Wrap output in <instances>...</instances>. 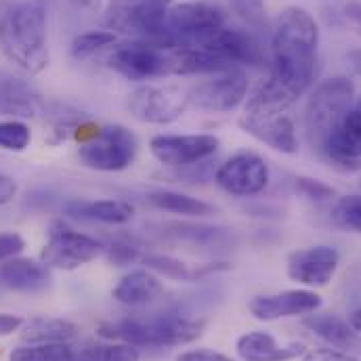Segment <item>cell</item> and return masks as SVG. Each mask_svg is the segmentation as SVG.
I'll use <instances>...</instances> for the list:
<instances>
[{
    "instance_id": "52a82bcc",
    "label": "cell",
    "mask_w": 361,
    "mask_h": 361,
    "mask_svg": "<svg viewBox=\"0 0 361 361\" xmlns=\"http://www.w3.org/2000/svg\"><path fill=\"white\" fill-rule=\"evenodd\" d=\"M171 47L152 40H128L107 57V66L126 80L143 82L171 76Z\"/></svg>"
},
{
    "instance_id": "ab89813d",
    "label": "cell",
    "mask_w": 361,
    "mask_h": 361,
    "mask_svg": "<svg viewBox=\"0 0 361 361\" xmlns=\"http://www.w3.org/2000/svg\"><path fill=\"white\" fill-rule=\"evenodd\" d=\"M21 326H23V319L19 315L0 313V336H8V334L17 332Z\"/></svg>"
},
{
    "instance_id": "7402d4cb",
    "label": "cell",
    "mask_w": 361,
    "mask_h": 361,
    "mask_svg": "<svg viewBox=\"0 0 361 361\" xmlns=\"http://www.w3.org/2000/svg\"><path fill=\"white\" fill-rule=\"evenodd\" d=\"M164 294L162 281L147 269L130 271L114 288V298L126 307H145L156 302Z\"/></svg>"
},
{
    "instance_id": "ee69618b",
    "label": "cell",
    "mask_w": 361,
    "mask_h": 361,
    "mask_svg": "<svg viewBox=\"0 0 361 361\" xmlns=\"http://www.w3.org/2000/svg\"><path fill=\"white\" fill-rule=\"evenodd\" d=\"M347 322H349V326H351L355 332H360L361 334V307L360 309H355V311L349 315V319H347Z\"/></svg>"
},
{
    "instance_id": "d6a6232c",
    "label": "cell",
    "mask_w": 361,
    "mask_h": 361,
    "mask_svg": "<svg viewBox=\"0 0 361 361\" xmlns=\"http://www.w3.org/2000/svg\"><path fill=\"white\" fill-rule=\"evenodd\" d=\"M32 141V130L21 120L0 122V147L6 152H23Z\"/></svg>"
},
{
    "instance_id": "8d00e7d4",
    "label": "cell",
    "mask_w": 361,
    "mask_h": 361,
    "mask_svg": "<svg viewBox=\"0 0 361 361\" xmlns=\"http://www.w3.org/2000/svg\"><path fill=\"white\" fill-rule=\"evenodd\" d=\"M23 248H25V242L19 233H15V231L0 233V261L15 259Z\"/></svg>"
},
{
    "instance_id": "ba28073f",
    "label": "cell",
    "mask_w": 361,
    "mask_h": 361,
    "mask_svg": "<svg viewBox=\"0 0 361 361\" xmlns=\"http://www.w3.org/2000/svg\"><path fill=\"white\" fill-rule=\"evenodd\" d=\"M189 107V90L179 85H141L128 97V111L143 124H173Z\"/></svg>"
},
{
    "instance_id": "5bb4252c",
    "label": "cell",
    "mask_w": 361,
    "mask_h": 361,
    "mask_svg": "<svg viewBox=\"0 0 361 361\" xmlns=\"http://www.w3.org/2000/svg\"><path fill=\"white\" fill-rule=\"evenodd\" d=\"M193 47L206 49L219 59H223L231 68L242 66H261L263 63V51L257 38L250 32H244L240 27H219L216 32L208 34L206 38L193 42Z\"/></svg>"
},
{
    "instance_id": "d590c367",
    "label": "cell",
    "mask_w": 361,
    "mask_h": 361,
    "mask_svg": "<svg viewBox=\"0 0 361 361\" xmlns=\"http://www.w3.org/2000/svg\"><path fill=\"white\" fill-rule=\"evenodd\" d=\"M107 261L118 265V267H124V265H130L135 261H141V252L135 244H128V242H114L107 252H105Z\"/></svg>"
},
{
    "instance_id": "44dd1931",
    "label": "cell",
    "mask_w": 361,
    "mask_h": 361,
    "mask_svg": "<svg viewBox=\"0 0 361 361\" xmlns=\"http://www.w3.org/2000/svg\"><path fill=\"white\" fill-rule=\"evenodd\" d=\"M66 212L74 219L124 225L135 216V206L124 200H72L66 204Z\"/></svg>"
},
{
    "instance_id": "4316f807",
    "label": "cell",
    "mask_w": 361,
    "mask_h": 361,
    "mask_svg": "<svg viewBox=\"0 0 361 361\" xmlns=\"http://www.w3.org/2000/svg\"><path fill=\"white\" fill-rule=\"evenodd\" d=\"M162 229H166L164 233L177 242L202 246V248L219 246L223 242V238L227 235L225 229L212 227V225H202V223H171Z\"/></svg>"
},
{
    "instance_id": "f6af8a7d",
    "label": "cell",
    "mask_w": 361,
    "mask_h": 361,
    "mask_svg": "<svg viewBox=\"0 0 361 361\" xmlns=\"http://www.w3.org/2000/svg\"><path fill=\"white\" fill-rule=\"evenodd\" d=\"M78 8H85V11H97L101 0H72Z\"/></svg>"
},
{
    "instance_id": "5b68a950",
    "label": "cell",
    "mask_w": 361,
    "mask_h": 361,
    "mask_svg": "<svg viewBox=\"0 0 361 361\" xmlns=\"http://www.w3.org/2000/svg\"><path fill=\"white\" fill-rule=\"evenodd\" d=\"M171 6L173 0H109L105 25L109 32L126 34L135 40L173 44L166 34V15Z\"/></svg>"
},
{
    "instance_id": "f1b7e54d",
    "label": "cell",
    "mask_w": 361,
    "mask_h": 361,
    "mask_svg": "<svg viewBox=\"0 0 361 361\" xmlns=\"http://www.w3.org/2000/svg\"><path fill=\"white\" fill-rule=\"evenodd\" d=\"M11 361H76V353L66 343L53 345H25L17 347L11 353Z\"/></svg>"
},
{
    "instance_id": "2e32d148",
    "label": "cell",
    "mask_w": 361,
    "mask_h": 361,
    "mask_svg": "<svg viewBox=\"0 0 361 361\" xmlns=\"http://www.w3.org/2000/svg\"><path fill=\"white\" fill-rule=\"evenodd\" d=\"M322 307V296L311 290H286L277 294L255 296L248 305L259 322H275L281 317L309 315Z\"/></svg>"
},
{
    "instance_id": "7bdbcfd3",
    "label": "cell",
    "mask_w": 361,
    "mask_h": 361,
    "mask_svg": "<svg viewBox=\"0 0 361 361\" xmlns=\"http://www.w3.org/2000/svg\"><path fill=\"white\" fill-rule=\"evenodd\" d=\"M347 61H349V66H351L353 74H355V76H360V78H361V49H355V51H351V53L347 55Z\"/></svg>"
},
{
    "instance_id": "60d3db41",
    "label": "cell",
    "mask_w": 361,
    "mask_h": 361,
    "mask_svg": "<svg viewBox=\"0 0 361 361\" xmlns=\"http://www.w3.org/2000/svg\"><path fill=\"white\" fill-rule=\"evenodd\" d=\"M15 195H17V183L6 175H0V206L11 204Z\"/></svg>"
},
{
    "instance_id": "7c38bea8",
    "label": "cell",
    "mask_w": 361,
    "mask_h": 361,
    "mask_svg": "<svg viewBox=\"0 0 361 361\" xmlns=\"http://www.w3.org/2000/svg\"><path fill=\"white\" fill-rule=\"evenodd\" d=\"M214 183L235 197L259 195L269 185V166L255 152H238L216 169Z\"/></svg>"
},
{
    "instance_id": "277c9868",
    "label": "cell",
    "mask_w": 361,
    "mask_h": 361,
    "mask_svg": "<svg viewBox=\"0 0 361 361\" xmlns=\"http://www.w3.org/2000/svg\"><path fill=\"white\" fill-rule=\"evenodd\" d=\"M355 87L345 76H334L317 85L305 107V133L313 152L326 154V145L338 122L351 109Z\"/></svg>"
},
{
    "instance_id": "ac0fdd59",
    "label": "cell",
    "mask_w": 361,
    "mask_h": 361,
    "mask_svg": "<svg viewBox=\"0 0 361 361\" xmlns=\"http://www.w3.org/2000/svg\"><path fill=\"white\" fill-rule=\"evenodd\" d=\"M334 164H357L361 160V109H349L328 139L326 154Z\"/></svg>"
},
{
    "instance_id": "e0dca14e",
    "label": "cell",
    "mask_w": 361,
    "mask_h": 361,
    "mask_svg": "<svg viewBox=\"0 0 361 361\" xmlns=\"http://www.w3.org/2000/svg\"><path fill=\"white\" fill-rule=\"evenodd\" d=\"M240 126L244 133H248L257 141L269 145L275 152L296 154V149H298L294 122L286 114L267 116V118H240Z\"/></svg>"
},
{
    "instance_id": "9c48e42d",
    "label": "cell",
    "mask_w": 361,
    "mask_h": 361,
    "mask_svg": "<svg viewBox=\"0 0 361 361\" xmlns=\"http://www.w3.org/2000/svg\"><path fill=\"white\" fill-rule=\"evenodd\" d=\"M223 25V8L208 0L173 4L166 15V34L173 44H193Z\"/></svg>"
},
{
    "instance_id": "d6986e66",
    "label": "cell",
    "mask_w": 361,
    "mask_h": 361,
    "mask_svg": "<svg viewBox=\"0 0 361 361\" xmlns=\"http://www.w3.org/2000/svg\"><path fill=\"white\" fill-rule=\"evenodd\" d=\"M305 328H309L315 336H319L324 343H328L330 347L357 355L361 353V334L355 332L347 319L332 315V313H309L302 319Z\"/></svg>"
},
{
    "instance_id": "f35d334b",
    "label": "cell",
    "mask_w": 361,
    "mask_h": 361,
    "mask_svg": "<svg viewBox=\"0 0 361 361\" xmlns=\"http://www.w3.org/2000/svg\"><path fill=\"white\" fill-rule=\"evenodd\" d=\"M177 361H233L231 357L223 355V353H216V351H210V349H197V351H187V353H180Z\"/></svg>"
},
{
    "instance_id": "b9f144b4",
    "label": "cell",
    "mask_w": 361,
    "mask_h": 361,
    "mask_svg": "<svg viewBox=\"0 0 361 361\" xmlns=\"http://www.w3.org/2000/svg\"><path fill=\"white\" fill-rule=\"evenodd\" d=\"M345 13H347V17L351 19V23L361 32V2H349V4L345 6Z\"/></svg>"
},
{
    "instance_id": "6da1fadb",
    "label": "cell",
    "mask_w": 361,
    "mask_h": 361,
    "mask_svg": "<svg viewBox=\"0 0 361 361\" xmlns=\"http://www.w3.org/2000/svg\"><path fill=\"white\" fill-rule=\"evenodd\" d=\"M319 49V27L313 15L300 6L283 8L271 36V80L298 99L311 87Z\"/></svg>"
},
{
    "instance_id": "3957f363",
    "label": "cell",
    "mask_w": 361,
    "mask_h": 361,
    "mask_svg": "<svg viewBox=\"0 0 361 361\" xmlns=\"http://www.w3.org/2000/svg\"><path fill=\"white\" fill-rule=\"evenodd\" d=\"M204 332L202 319L180 317L177 313H158L154 317H126L99 326V336L105 341L128 343L139 349L183 347L197 341Z\"/></svg>"
},
{
    "instance_id": "4dcf8cb0",
    "label": "cell",
    "mask_w": 361,
    "mask_h": 361,
    "mask_svg": "<svg viewBox=\"0 0 361 361\" xmlns=\"http://www.w3.org/2000/svg\"><path fill=\"white\" fill-rule=\"evenodd\" d=\"M141 263L147 269L162 273L164 277H171V279H180V281L193 279V271L189 269L183 261L175 259V257H169V255H143Z\"/></svg>"
},
{
    "instance_id": "e575fe53",
    "label": "cell",
    "mask_w": 361,
    "mask_h": 361,
    "mask_svg": "<svg viewBox=\"0 0 361 361\" xmlns=\"http://www.w3.org/2000/svg\"><path fill=\"white\" fill-rule=\"evenodd\" d=\"M296 189L307 197V200H313V202H326L330 197H334V187L326 185L324 180L311 179V177H298L296 179Z\"/></svg>"
},
{
    "instance_id": "bcb514c9",
    "label": "cell",
    "mask_w": 361,
    "mask_h": 361,
    "mask_svg": "<svg viewBox=\"0 0 361 361\" xmlns=\"http://www.w3.org/2000/svg\"><path fill=\"white\" fill-rule=\"evenodd\" d=\"M357 109H361V101H360V105H357Z\"/></svg>"
},
{
    "instance_id": "4fadbf2b",
    "label": "cell",
    "mask_w": 361,
    "mask_h": 361,
    "mask_svg": "<svg viewBox=\"0 0 361 361\" xmlns=\"http://www.w3.org/2000/svg\"><path fill=\"white\" fill-rule=\"evenodd\" d=\"M248 97V76L242 68H231L189 90V105L202 111L225 114L240 107Z\"/></svg>"
},
{
    "instance_id": "7dc6e473",
    "label": "cell",
    "mask_w": 361,
    "mask_h": 361,
    "mask_svg": "<svg viewBox=\"0 0 361 361\" xmlns=\"http://www.w3.org/2000/svg\"><path fill=\"white\" fill-rule=\"evenodd\" d=\"M360 185H361V183H360Z\"/></svg>"
},
{
    "instance_id": "8fae6325",
    "label": "cell",
    "mask_w": 361,
    "mask_h": 361,
    "mask_svg": "<svg viewBox=\"0 0 361 361\" xmlns=\"http://www.w3.org/2000/svg\"><path fill=\"white\" fill-rule=\"evenodd\" d=\"M221 141L214 135H156L149 141L152 156L173 171L208 162Z\"/></svg>"
},
{
    "instance_id": "836d02e7",
    "label": "cell",
    "mask_w": 361,
    "mask_h": 361,
    "mask_svg": "<svg viewBox=\"0 0 361 361\" xmlns=\"http://www.w3.org/2000/svg\"><path fill=\"white\" fill-rule=\"evenodd\" d=\"M231 8L252 30H263L267 25V13L263 0H231Z\"/></svg>"
},
{
    "instance_id": "1f68e13d",
    "label": "cell",
    "mask_w": 361,
    "mask_h": 361,
    "mask_svg": "<svg viewBox=\"0 0 361 361\" xmlns=\"http://www.w3.org/2000/svg\"><path fill=\"white\" fill-rule=\"evenodd\" d=\"M116 44V34L109 32V30H94V32H87V34H80L74 38L72 42V55L76 59H85L90 57L92 53L105 49V47H111Z\"/></svg>"
},
{
    "instance_id": "603a6c76",
    "label": "cell",
    "mask_w": 361,
    "mask_h": 361,
    "mask_svg": "<svg viewBox=\"0 0 361 361\" xmlns=\"http://www.w3.org/2000/svg\"><path fill=\"white\" fill-rule=\"evenodd\" d=\"M47 111V103L25 82L15 78L0 80V116L36 118Z\"/></svg>"
},
{
    "instance_id": "ffe728a7",
    "label": "cell",
    "mask_w": 361,
    "mask_h": 361,
    "mask_svg": "<svg viewBox=\"0 0 361 361\" xmlns=\"http://www.w3.org/2000/svg\"><path fill=\"white\" fill-rule=\"evenodd\" d=\"M235 351L244 361H290L305 353L298 343L279 345L269 332H248L238 338Z\"/></svg>"
},
{
    "instance_id": "d4e9b609",
    "label": "cell",
    "mask_w": 361,
    "mask_h": 361,
    "mask_svg": "<svg viewBox=\"0 0 361 361\" xmlns=\"http://www.w3.org/2000/svg\"><path fill=\"white\" fill-rule=\"evenodd\" d=\"M76 336H78V326L68 319H57V317L30 319L21 332V338L27 345H53V343L70 345Z\"/></svg>"
},
{
    "instance_id": "9a60e30c",
    "label": "cell",
    "mask_w": 361,
    "mask_h": 361,
    "mask_svg": "<svg viewBox=\"0 0 361 361\" xmlns=\"http://www.w3.org/2000/svg\"><path fill=\"white\" fill-rule=\"evenodd\" d=\"M341 255L336 248L319 244L296 250L288 257V277L302 286L322 288L328 286L338 269Z\"/></svg>"
},
{
    "instance_id": "7a4b0ae2",
    "label": "cell",
    "mask_w": 361,
    "mask_h": 361,
    "mask_svg": "<svg viewBox=\"0 0 361 361\" xmlns=\"http://www.w3.org/2000/svg\"><path fill=\"white\" fill-rule=\"evenodd\" d=\"M0 49L8 61L27 74H40L49 66L44 0H25L4 13L0 19Z\"/></svg>"
},
{
    "instance_id": "f546056e",
    "label": "cell",
    "mask_w": 361,
    "mask_h": 361,
    "mask_svg": "<svg viewBox=\"0 0 361 361\" xmlns=\"http://www.w3.org/2000/svg\"><path fill=\"white\" fill-rule=\"evenodd\" d=\"M332 221L349 231L361 233V195H345L332 208Z\"/></svg>"
},
{
    "instance_id": "83f0119b",
    "label": "cell",
    "mask_w": 361,
    "mask_h": 361,
    "mask_svg": "<svg viewBox=\"0 0 361 361\" xmlns=\"http://www.w3.org/2000/svg\"><path fill=\"white\" fill-rule=\"evenodd\" d=\"M78 361H141V351L135 345L118 341L87 343L78 355Z\"/></svg>"
},
{
    "instance_id": "cb8c5ba5",
    "label": "cell",
    "mask_w": 361,
    "mask_h": 361,
    "mask_svg": "<svg viewBox=\"0 0 361 361\" xmlns=\"http://www.w3.org/2000/svg\"><path fill=\"white\" fill-rule=\"evenodd\" d=\"M0 277L15 292H38L49 286V269L32 259H11L2 265Z\"/></svg>"
},
{
    "instance_id": "484cf974",
    "label": "cell",
    "mask_w": 361,
    "mask_h": 361,
    "mask_svg": "<svg viewBox=\"0 0 361 361\" xmlns=\"http://www.w3.org/2000/svg\"><path fill=\"white\" fill-rule=\"evenodd\" d=\"M147 202L164 212H173L180 216H191V219H202V216H210L214 214V206L200 200V197H191L187 193L173 191V189H158L152 191L147 195Z\"/></svg>"
},
{
    "instance_id": "30bf717a",
    "label": "cell",
    "mask_w": 361,
    "mask_h": 361,
    "mask_svg": "<svg viewBox=\"0 0 361 361\" xmlns=\"http://www.w3.org/2000/svg\"><path fill=\"white\" fill-rule=\"evenodd\" d=\"M101 252L103 246L94 238L74 231L63 223H55L49 231V242L42 248L40 259L49 267L74 271L94 261Z\"/></svg>"
},
{
    "instance_id": "74e56055",
    "label": "cell",
    "mask_w": 361,
    "mask_h": 361,
    "mask_svg": "<svg viewBox=\"0 0 361 361\" xmlns=\"http://www.w3.org/2000/svg\"><path fill=\"white\" fill-rule=\"evenodd\" d=\"M302 361H360L355 355L338 349H311L302 355Z\"/></svg>"
},
{
    "instance_id": "8992f818",
    "label": "cell",
    "mask_w": 361,
    "mask_h": 361,
    "mask_svg": "<svg viewBox=\"0 0 361 361\" xmlns=\"http://www.w3.org/2000/svg\"><path fill=\"white\" fill-rule=\"evenodd\" d=\"M139 154V141L122 124L101 126L87 143H80V162L99 173H120L133 166Z\"/></svg>"
}]
</instances>
